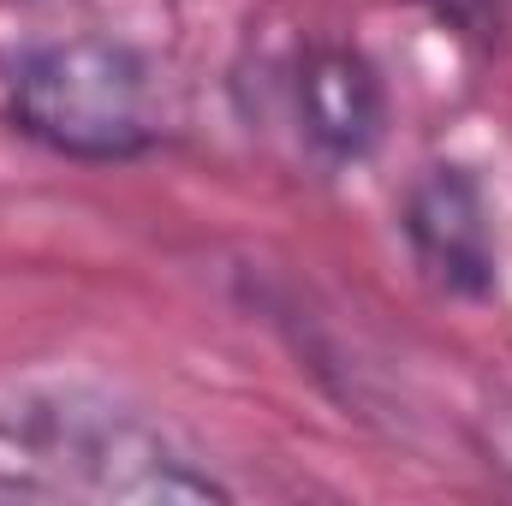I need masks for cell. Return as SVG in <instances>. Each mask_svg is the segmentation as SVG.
<instances>
[{
  "label": "cell",
  "instance_id": "obj_1",
  "mask_svg": "<svg viewBox=\"0 0 512 506\" xmlns=\"http://www.w3.org/2000/svg\"><path fill=\"white\" fill-rule=\"evenodd\" d=\"M227 501L167 429L102 393H24L0 405V501Z\"/></svg>",
  "mask_w": 512,
  "mask_h": 506
},
{
  "label": "cell",
  "instance_id": "obj_2",
  "mask_svg": "<svg viewBox=\"0 0 512 506\" xmlns=\"http://www.w3.org/2000/svg\"><path fill=\"white\" fill-rule=\"evenodd\" d=\"M6 120L66 161H137L167 137L155 66L114 36L30 48L6 72Z\"/></svg>",
  "mask_w": 512,
  "mask_h": 506
},
{
  "label": "cell",
  "instance_id": "obj_3",
  "mask_svg": "<svg viewBox=\"0 0 512 506\" xmlns=\"http://www.w3.org/2000/svg\"><path fill=\"white\" fill-rule=\"evenodd\" d=\"M405 245L417 268L447 292V298H489L501 280V245H495V209L489 191L471 167L459 161H429L399 203Z\"/></svg>",
  "mask_w": 512,
  "mask_h": 506
},
{
  "label": "cell",
  "instance_id": "obj_4",
  "mask_svg": "<svg viewBox=\"0 0 512 506\" xmlns=\"http://www.w3.org/2000/svg\"><path fill=\"white\" fill-rule=\"evenodd\" d=\"M292 114L322 161H370L387 137V84L376 60L352 42L304 48L292 66Z\"/></svg>",
  "mask_w": 512,
  "mask_h": 506
}]
</instances>
